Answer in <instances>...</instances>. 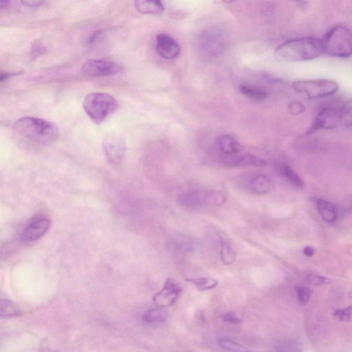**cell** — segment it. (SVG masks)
<instances>
[{"instance_id":"e0dca14e","label":"cell","mask_w":352,"mask_h":352,"mask_svg":"<svg viewBox=\"0 0 352 352\" xmlns=\"http://www.w3.org/2000/svg\"><path fill=\"white\" fill-rule=\"evenodd\" d=\"M232 166H256L263 168L267 165L266 161L251 154H246L232 160L229 162Z\"/></svg>"},{"instance_id":"74e56055","label":"cell","mask_w":352,"mask_h":352,"mask_svg":"<svg viewBox=\"0 0 352 352\" xmlns=\"http://www.w3.org/2000/svg\"><path fill=\"white\" fill-rule=\"evenodd\" d=\"M10 4V0H0V8L2 10L4 8H6Z\"/></svg>"},{"instance_id":"4fadbf2b","label":"cell","mask_w":352,"mask_h":352,"mask_svg":"<svg viewBox=\"0 0 352 352\" xmlns=\"http://www.w3.org/2000/svg\"><path fill=\"white\" fill-rule=\"evenodd\" d=\"M156 50L163 58L173 60L180 53V48L173 38L166 34H160L156 36Z\"/></svg>"},{"instance_id":"ac0fdd59","label":"cell","mask_w":352,"mask_h":352,"mask_svg":"<svg viewBox=\"0 0 352 352\" xmlns=\"http://www.w3.org/2000/svg\"><path fill=\"white\" fill-rule=\"evenodd\" d=\"M280 175L285 178L293 188L302 190L304 187V182L302 178L290 166L286 164L280 165Z\"/></svg>"},{"instance_id":"f35d334b","label":"cell","mask_w":352,"mask_h":352,"mask_svg":"<svg viewBox=\"0 0 352 352\" xmlns=\"http://www.w3.org/2000/svg\"><path fill=\"white\" fill-rule=\"evenodd\" d=\"M295 1L302 7L307 6L308 3H309V0H295Z\"/></svg>"},{"instance_id":"7402d4cb","label":"cell","mask_w":352,"mask_h":352,"mask_svg":"<svg viewBox=\"0 0 352 352\" xmlns=\"http://www.w3.org/2000/svg\"><path fill=\"white\" fill-rule=\"evenodd\" d=\"M168 316V312L165 310L164 308L158 307L148 310L143 316V319L144 322L150 324H160L164 322Z\"/></svg>"},{"instance_id":"277c9868","label":"cell","mask_w":352,"mask_h":352,"mask_svg":"<svg viewBox=\"0 0 352 352\" xmlns=\"http://www.w3.org/2000/svg\"><path fill=\"white\" fill-rule=\"evenodd\" d=\"M86 113L94 122L100 124L118 108L117 100L107 93H91L82 104Z\"/></svg>"},{"instance_id":"2e32d148","label":"cell","mask_w":352,"mask_h":352,"mask_svg":"<svg viewBox=\"0 0 352 352\" xmlns=\"http://www.w3.org/2000/svg\"><path fill=\"white\" fill-rule=\"evenodd\" d=\"M317 209L320 217L328 223L334 222L336 219L337 209L334 204L324 199H318L316 202Z\"/></svg>"},{"instance_id":"7c38bea8","label":"cell","mask_w":352,"mask_h":352,"mask_svg":"<svg viewBox=\"0 0 352 352\" xmlns=\"http://www.w3.org/2000/svg\"><path fill=\"white\" fill-rule=\"evenodd\" d=\"M50 226V222L47 218H36L26 226L22 234V239L28 242L36 241L46 234Z\"/></svg>"},{"instance_id":"f1b7e54d","label":"cell","mask_w":352,"mask_h":352,"mask_svg":"<svg viewBox=\"0 0 352 352\" xmlns=\"http://www.w3.org/2000/svg\"><path fill=\"white\" fill-rule=\"evenodd\" d=\"M276 350L280 352H300L302 350V344L294 341H288L278 346Z\"/></svg>"},{"instance_id":"7a4b0ae2","label":"cell","mask_w":352,"mask_h":352,"mask_svg":"<svg viewBox=\"0 0 352 352\" xmlns=\"http://www.w3.org/2000/svg\"><path fill=\"white\" fill-rule=\"evenodd\" d=\"M14 129L20 135L32 142L50 144L58 136V126L52 122L34 117H23L14 124Z\"/></svg>"},{"instance_id":"d6a6232c","label":"cell","mask_w":352,"mask_h":352,"mask_svg":"<svg viewBox=\"0 0 352 352\" xmlns=\"http://www.w3.org/2000/svg\"><path fill=\"white\" fill-rule=\"evenodd\" d=\"M46 49L42 45V44L40 42H36L32 45V58H36L38 56H42L45 54Z\"/></svg>"},{"instance_id":"3957f363","label":"cell","mask_w":352,"mask_h":352,"mask_svg":"<svg viewBox=\"0 0 352 352\" xmlns=\"http://www.w3.org/2000/svg\"><path fill=\"white\" fill-rule=\"evenodd\" d=\"M324 54L334 58H348L352 54V31L342 25L328 30L322 40Z\"/></svg>"},{"instance_id":"ba28073f","label":"cell","mask_w":352,"mask_h":352,"mask_svg":"<svg viewBox=\"0 0 352 352\" xmlns=\"http://www.w3.org/2000/svg\"><path fill=\"white\" fill-rule=\"evenodd\" d=\"M340 124V107L326 106L317 114L312 126L308 130L307 134H310L318 130L334 129Z\"/></svg>"},{"instance_id":"f546056e","label":"cell","mask_w":352,"mask_h":352,"mask_svg":"<svg viewBox=\"0 0 352 352\" xmlns=\"http://www.w3.org/2000/svg\"><path fill=\"white\" fill-rule=\"evenodd\" d=\"M336 318L341 322H348L352 316V306H348L344 309H338L334 312Z\"/></svg>"},{"instance_id":"d6986e66","label":"cell","mask_w":352,"mask_h":352,"mask_svg":"<svg viewBox=\"0 0 352 352\" xmlns=\"http://www.w3.org/2000/svg\"><path fill=\"white\" fill-rule=\"evenodd\" d=\"M272 184L268 176L258 175L250 182V190L254 194L263 195L272 190Z\"/></svg>"},{"instance_id":"ffe728a7","label":"cell","mask_w":352,"mask_h":352,"mask_svg":"<svg viewBox=\"0 0 352 352\" xmlns=\"http://www.w3.org/2000/svg\"><path fill=\"white\" fill-rule=\"evenodd\" d=\"M240 90L245 96L256 100H264L268 97L267 91L258 86L242 84L240 86Z\"/></svg>"},{"instance_id":"8d00e7d4","label":"cell","mask_w":352,"mask_h":352,"mask_svg":"<svg viewBox=\"0 0 352 352\" xmlns=\"http://www.w3.org/2000/svg\"><path fill=\"white\" fill-rule=\"evenodd\" d=\"M18 75V73H2L0 76V80L2 82L4 80H8V78L12 76Z\"/></svg>"},{"instance_id":"836d02e7","label":"cell","mask_w":352,"mask_h":352,"mask_svg":"<svg viewBox=\"0 0 352 352\" xmlns=\"http://www.w3.org/2000/svg\"><path fill=\"white\" fill-rule=\"evenodd\" d=\"M223 320H224L225 322L232 324H240V322H242L241 318L234 312L226 314L224 316H223Z\"/></svg>"},{"instance_id":"8992f818","label":"cell","mask_w":352,"mask_h":352,"mask_svg":"<svg viewBox=\"0 0 352 352\" xmlns=\"http://www.w3.org/2000/svg\"><path fill=\"white\" fill-rule=\"evenodd\" d=\"M292 88L296 92L305 94L310 98H322L335 94L339 90L335 80H300L293 82Z\"/></svg>"},{"instance_id":"30bf717a","label":"cell","mask_w":352,"mask_h":352,"mask_svg":"<svg viewBox=\"0 0 352 352\" xmlns=\"http://www.w3.org/2000/svg\"><path fill=\"white\" fill-rule=\"evenodd\" d=\"M104 156L110 164L117 165L124 158L126 144L120 136H108L102 142Z\"/></svg>"},{"instance_id":"6da1fadb","label":"cell","mask_w":352,"mask_h":352,"mask_svg":"<svg viewBox=\"0 0 352 352\" xmlns=\"http://www.w3.org/2000/svg\"><path fill=\"white\" fill-rule=\"evenodd\" d=\"M324 54L322 40L302 38L288 40L280 44L274 52L282 62H296L315 60Z\"/></svg>"},{"instance_id":"cb8c5ba5","label":"cell","mask_w":352,"mask_h":352,"mask_svg":"<svg viewBox=\"0 0 352 352\" xmlns=\"http://www.w3.org/2000/svg\"><path fill=\"white\" fill-rule=\"evenodd\" d=\"M186 280L194 284L200 291L209 290L217 287L218 285V280L210 278H186Z\"/></svg>"},{"instance_id":"8fae6325","label":"cell","mask_w":352,"mask_h":352,"mask_svg":"<svg viewBox=\"0 0 352 352\" xmlns=\"http://www.w3.org/2000/svg\"><path fill=\"white\" fill-rule=\"evenodd\" d=\"M182 289L180 286L168 278L164 287L153 297L154 302L158 307L168 308L173 305L178 298Z\"/></svg>"},{"instance_id":"9a60e30c","label":"cell","mask_w":352,"mask_h":352,"mask_svg":"<svg viewBox=\"0 0 352 352\" xmlns=\"http://www.w3.org/2000/svg\"><path fill=\"white\" fill-rule=\"evenodd\" d=\"M134 6L136 10L142 14H158L164 10L160 0H134Z\"/></svg>"},{"instance_id":"44dd1931","label":"cell","mask_w":352,"mask_h":352,"mask_svg":"<svg viewBox=\"0 0 352 352\" xmlns=\"http://www.w3.org/2000/svg\"><path fill=\"white\" fill-rule=\"evenodd\" d=\"M220 245H221L220 254H221L222 261L225 265H231L234 264L236 260V252L230 242L228 240L221 236Z\"/></svg>"},{"instance_id":"e575fe53","label":"cell","mask_w":352,"mask_h":352,"mask_svg":"<svg viewBox=\"0 0 352 352\" xmlns=\"http://www.w3.org/2000/svg\"><path fill=\"white\" fill-rule=\"evenodd\" d=\"M45 2V0H21L22 4L29 8H36L40 6Z\"/></svg>"},{"instance_id":"484cf974","label":"cell","mask_w":352,"mask_h":352,"mask_svg":"<svg viewBox=\"0 0 352 352\" xmlns=\"http://www.w3.org/2000/svg\"><path fill=\"white\" fill-rule=\"evenodd\" d=\"M218 344L223 349L226 350V351L238 352L246 351L245 348L242 344H238L236 341L230 340V339L226 338H219L218 339Z\"/></svg>"},{"instance_id":"83f0119b","label":"cell","mask_w":352,"mask_h":352,"mask_svg":"<svg viewBox=\"0 0 352 352\" xmlns=\"http://www.w3.org/2000/svg\"><path fill=\"white\" fill-rule=\"evenodd\" d=\"M297 298L302 305H306L310 300L312 292L307 287H298L296 288Z\"/></svg>"},{"instance_id":"603a6c76","label":"cell","mask_w":352,"mask_h":352,"mask_svg":"<svg viewBox=\"0 0 352 352\" xmlns=\"http://www.w3.org/2000/svg\"><path fill=\"white\" fill-rule=\"evenodd\" d=\"M22 311L20 308L7 300H0V315L2 317H10L18 316L21 314Z\"/></svg>"},{"instance_id":"1f68e13d","label":"cell","mask_w":352,"mask_h":352,"mask_svg":"<svg viewBox=\"0 0 352 352\" xmlns=\"http://www.w3.org/2000/svg\"><path fill=\"white\" fill-rule=\"evenodd\" d=\"M176 248L178 249L182 252H188L192 251V244L190 241L186 240H179L176 243Z\"/></svg>"},{"instance_id":"9c48e42d","label":"cell","mask_w":352,"mask_h":352,"mask_svg":"<svg viewBox=\"0 0 352 352\" xmlns=\"http://www.w3.org/2000/svg\"><path fill=\"white\" fill-rule=\"evenodd\" d=\"M122 66L115 62L100 60H88L82 66V72L92 77L115 76L122 73Z\"/></svg>"},{"instance_id":"d590c367","label":"cell","mask_w":352,"mask_h":352,"mask_svg":"<svg viewBox=\"0 0 352 352\" xmlns=\"http://www.w3.org/2000/svg\"><path fill=\"white\" fill-rule=\"evenodd\" d=\"M315 252V250L314 248L312 246H306L304 248V254H306V256H313Z\"/></svg>"},{"instance_id":"5b68a950","label":"cell","mask_w":352,"mask_h":352,"mask_svg":"<svg viewBox=\"0 0 352 352\" xmlns=\"http://www.w3.org/2000/svg\"><path fill=\"white\" fill-rule=\"evenodd\" d=\"M225 202V196L214 190H188L182 192L178 197L180 206L190 210L220 206Z\"/></svg>"},{"instance_id":"d4e9b609","label":"cell","mask_w":352,"mask_h":352,"mask_svg":"<svg viewBox=\"0 0 352 352\" xmlns=\"http://www.w3.org/2000/svg\"><path fill=\"white\" fill-rule=\"evenodd\" d=\"M341 124L352 126V98L346 100L340 106Z\"/></svg>"},{"instance_id":"ab89813d","label":"cell","mask_w":352,"mask_h":352,"mask_svg":"<svg viewBox=\"0 0 352 352\" xmlns=\"http://www.w3.org/2000/svg\"><path fill=\"white\" fill-rule=\"evenodd\" d=\"M223 1L226 3H231L232 2H234V0H223Z\"/></svg>"},{"instance_id":"52a82bcc","label":"cell","mask_w":352,"mask_h":352,"mask_svg":"<svg viewBox=\"0 0 352 352\" xmlns=\"http://www.w3.org/2000/svg\"><path fill=\"white\" fill-rule=\"evenodd\" d=\"M227 38L219 30H212L204 33L200 46L203 54L208 56H217L222 54L227 48Z\"/></svg>"},{"instance_id":"4dcf8cb0","label":"cell","mask_w":352,"mask_h":352,"mask_svg":"<svg viewBox=\"0 0 352 352\" xmlns=\"http://www.w3.org/2000/svg\"><path fill=\"white\" fill-rule=\"evenodd\" d=\"M289 113L292 115H300L305 111V106L300 102H292L288 107Z\"/></svg>"},{"instance_id":"4316f807","label":"cell","mask_w":352,"mask_h":352,"mask_svg":"<svg viewBox=\"0 0 352 352\" xmlns=\"http://www.w3.org/2000/svg\"><path fill=\"white\" fill-rule=\"evenodd\" d=\"M306 280L308 283L314 286L326 285L330 283V280L322 275L314 272L308 273L306 275Z\"/></svg>"},{"instance_id":"5bb4252c","label":"cell","mask_w":352,"mask_h":352,"mask_svg":"<svg viewBox=\"0 0 352 352\" xmlns=\"http://www.w3.org/2000/svg\"><path fill=\"white\" fill-rule=\"evenodd\" d=\"M217 144L220 151L228 155L239 153L243 150V146L230 135H223L218 139Z\"/></svg>"}]
</instances>
